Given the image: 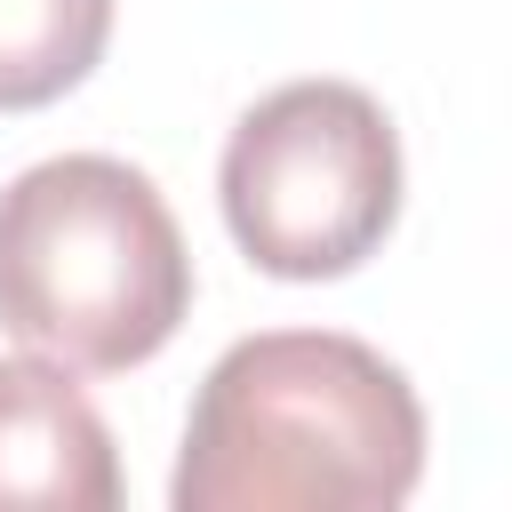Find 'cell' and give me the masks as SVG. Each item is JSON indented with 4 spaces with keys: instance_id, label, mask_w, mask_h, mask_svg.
<instances>
[{
    "instance_id": "7a4b0ae2",
    "label": "cell",
    "mask_w": 512,
    "mask_h": 512,
    "mask_svg": "<svg viewBox=\"0 0 512 512\" xmlns=\"http://www.w3.org/2000/svg\"><path fill=\"white\" fill-rule=\"evenodd\" d=\"M192 312V248L144 168L64 152L0 192V328L64 368L120 376Z\"/></svg>"
},
{
    "instance_id": "277c9868",
    "label": "cell",
    "mask_w": 512,
    "mask_h": 512,
    "mask_svg": "<svg viewBox=\"0 0 512 512\" xmlns=\"http://www.w3.org/2000/svg\"><path fill=\"white\" fill-rule=\"evenodd\" d=\"M120 456L64 360H0V512H112Z\"/></svg>"
},
{
    "instance_id": "3957f363",
    "label": "cell",
    "mask_w": 512,
    "mask_h": 512,
    "mask_svg": "<svg viewBox=\"0 0 512 512\" xmlns=\"http://www.w3.org/2000/svg\"><path fill=\"white\" fill-rule=\"evenodd\" d=\"M224 224L272 280H344L400 216V136L352 80H288L224 144Z\"/></svg>"
},
{
    "instance_id": "5b68a950",
    "label": "cell",
    "mask_w": 512,
    "mask_h": 512,
    "mask_svg": "<svg viewBox=\"0 0 512 512\" xmlns=\"http://www.w3.org/2000/svg\"><path fill=\"white\" fill-rule=\"evenodd\" d=\"M112 40V0H0V112L72 96Z\"/></svg>"
},
{
    "instance_id": "6da1fadb",
    "label": "cell",
    "mask_w": 512,
    "mask_h": 512,
    "mask_svg": "<svg viewBox=\"0 0 512 512\" xmlns=\"http://www.w3.org/2000/svg\"><path fill=\"white\" fill-rule=\"evenodd\" d=\"M424 472L416 384L360 336H240L192 392L176 512H392Z\"/></svg>"
}]
</instances>
